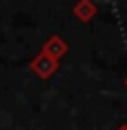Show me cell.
I'll list each match as a JSON object with an SVG mask.
<instances>
[{"mask_svg":"<svg viewBox=\"0 0 127 130\" xmlns=\"http://www.w3.org/2000/svg\"><path fill=\"white\" fill-rule=\"evenodd\" d=\"M125 88H127V76H125Z\"/></svg>","mask_w":127,"mask_h":130,"instance_id":"5","label":"cell"},{"mask_svg":"<svg viewBox=\"0 0 127 130\" xmlns=\"http://www.w3.org/2000/svg\"><path fill=\"white\" fill-rule=\"evenodd\" d=\"M40 52H42V54H47V56H51L54 61H60L65 54L69 52V45H67V40H65L63 36L54 34V36H49V38L42 43Z\"/></svg>","mask_w":127,"mask_h":130,"instance_id":"2","label":"cell"},{"mask_svg":"<svg viewBox=\"0 0 127 130\" xmlns=\"http://www.w3.org/2000/svg\"><path fill=\"white\" fill-rule=\"evenodd\" d=\"M58 61H54L51 56H47V54H36L34 58H31V72L36 74L38 78H42V81H47V78H51L56 72H58Z\"/></svg>","mask_w":127,"mask_h":130,"instance_id":"1","label":"cell"},{"mask_svg":"<svg viewBox=\"0 0 127 130\" xmlns=\"http://www.w3.org/2000/svg\"><path fill=\"white\" fill-rule=\"evenodd\" d=\"M71 11H74V16L80 23H91L96 18V13H98V7H96L94 0H78Z\"/></svg>","mask_w":127,"mask_h":130,"instance_id":"3","label":"cell"},{"mask_svg":"<svg viewBox=\"0 0 127 130\" xmlns=\"http://www.w3.org/2000/svg\"><path fill=\"white\" fill-rule=\"evenodd\" d=\"M116 130H127V123H120V126H118Z\"/></svg>","mask_w":127,"mask_h":130,"instance_id":"4","label":"cell"}]
</instances>
